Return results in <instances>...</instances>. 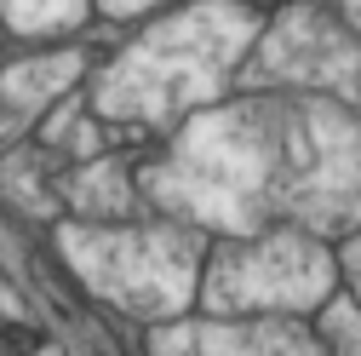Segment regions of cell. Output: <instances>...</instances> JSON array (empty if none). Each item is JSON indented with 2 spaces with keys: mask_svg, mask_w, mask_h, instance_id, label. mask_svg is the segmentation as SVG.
Listing matches in <instances>:
<instances>
[{
  "mask_svg": "<svg viewBox=\"0 0 361 356\" xmlns=\"http://www.w3.org/2000/svg\"><path fill=\"white\" fill-rule=\"evenodd\" d=\"M247 86H304V93H333L361 109V35L327 12V6H287L269 35L252 47Z\"/></svg>",
  "mask_w": 361,
  "mask_h": 356,
  "instance_id": "cell-5",
  "label": "cell"
},
{
  "mask_svg": "<svg viewBox=\"0 0 361 356\" xmlns=\"http://www.w3.org/2000/svg\"><path fill=\"white\" fill-rule=\"evenodd\" d=\"M338 271L350 276V293H355V304H361V230L344 236V247H338Z\"/></svg>",
  "mask_w": 361,
  "mask_h": 356,
  "instance_id": "cell-11",
  "label": "cell"
},
{
  "mask_svg": "<svg viewBox=\"0 0 361 356\" xmlns=\"http://www.w3.org/2000/svg\"><path fill=\"white\" fill-rule=\"evenodd\" d=\"M92 0H0V12L18 35H52V29H75L86 18Z\"/></svg>",
  "mask_w": 361,
  "mask_h": 356,
  "instance_id": "cell-8",
  "label": "cell"
},
{
  "mask_svg": "<svg viewBox=\"0 0 361 356\" xmlns=\"http://www.w3.org/2000/svg\"><path fill=\"white\" fill-rule=\"evenodd\" d=\"M63 259L98 299L132 316H178L201 282V236L190 225H144V230H58Z\"/></svg>",
  "mask_w": 361,
  "mask_h": 356,
  "instance_id": "cell-3",
  "label": "cell"
},
{
  "mask_svg": "<svg viewBox=\"0 0 361 356\" xmlns=\"http://www.w3.org/2000/svg\"><path fill=\"white\" fill-rule=\"evenodd\" d=\"M80 75V52H63V58H35V64H18L0 75V150H6L18 132L47 109L63 86Z\"/></svg>",
  "mask_w": 361,
  "mask_h": 356,
  "instance_id": "cell-7",
  "label": "cell"
},
{
  "mask_svg": "<svg viewBox=\"0 0 361 356\" xmlns=\"http://www.w3.org/2000/svg\"><path fill=\"white\" fill-rule=\"evenodd\" d=\"M322 345H338V350H361V304L355 299H322Z\"/></svg>",
  "mask_w": 361,
  "mask_h": 356,
  "instance_id": "cell-10",
  "label": "cell"
},
{
  "mask_svg": "<svg viewBox=\"0 0 361 356\" xmlns=\"http://www.w3.org/2000/svg\"><path fill=\"white\" fill-rule=\"evenodd\" d=\"M333 6H338V18H344L355 35H361V0H333Z\"/></svg>",
  "mask_w": 361,
  "mask_h": 356,
  "instance_id": "cell-13",
  "label": "cell"
},
{
  "mask_svg": "<svg viewBox=\"0 0 361 356\" xmlns=\"http://www.w3.org/2000/svg\"><path fill=\"white\" fill-rule=\"evenodd\" d=\"M310 328L287 322V316H264V322H241V328H224V322H190V328H161L155 350H315Z\"/></svg>",
  "mask_w": 361,
  "mask_h": 356,
  "instance_id": "cell-6",
  "label": "cell"
},
{
  "mask_svg": "<svg viewBox=\"0 0 361 356\" xmlns=\"http://www.w3.org/2000/svg\"><path fill=\"white\" fill-rule=\"evenodd\" d=\"M333 276L338 259L315 242V230L276 225L212 247L195 293L212 316H293L322 304L333 293Z\"/></svg>",
  "mask_w": 361,
  "mask_h": 356,
  "instance_id": "cell-4",
  "label": "cell"
},
{
  "mask_svg": "<svg viewBox=\"0 0 361 356\" xmlns=\"http://www.w3.org/2000/svg\"><path fill=\"white\" fill-rule=\"evenodd\" d=\"M252 40H258V18L247 6H230V0L190 6L132 40L98 75L92 104L109 121L172 126L178 115L212 104L230 86L235 64L252 52Z\"/></svg>",
  "mask_w": 361,
  "mask_h": 356,
  "instance_id": "cell-2",
  "label": "cell"
},
{
  "mask_svg": "<svg viewBox=\"0 0 361 356\" xmlns=\"http://www.w3.org/2000/svg\"><path fill=\"white\" fill-rule=\"evenodd\" d=\"M98 6L109 12V18H138V12H149L155 0H98Z\"/></svg>",
  "mask_w": 361,
  "mask_h": 356,
  "instance_id": "cell-12",
  "label": "cell"
},
{
  "mask_svg": "<svg viewBox=\"0 0 361 356\" xmlns=\"http://www.w3.org/2000/svg\"><path fill=\"white\" fill-rule=\"evenodd\" d=\"M69 201H75L80 213H109V218H121V213L132 207V190H126L121 167H92V172H80L75 184H69Z\"/></svg>",
  "mask_w": 361,
  "mask_h": 356,
  "instance_id": "cell-9",
  "label": "cell"
},
{
  "mask_svg": "<svg viewBox=\"0 0 361 356\" xmlns=\"http://www.w3.org/2000/svg\"><path fill=\"white\" fill-rule=\"evenodd\" d=\"M144 196L172 218L252 236L269 225L361 230V121L315 98H252L184 126Z\"/></svg>",
  "mask_w": 361,
  "mask_h": 356,
  "instance_id": "cell-1",
  "label": "cell"
}]
</instances>
